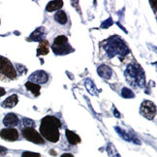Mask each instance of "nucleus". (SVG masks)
Instances as JSON below:
<instances>
[{
    "label": "nucleus",
    "instance_id": "5",
    "mask_svg": "<svg viewBox=\"0 0 157 157\" xmlns=\"http://www.w3.org/2000/svg\"><path fill=\"white\" fill-rule=\"evenodd\" d=\"M52 49L56 56H65V54L74 52V49L69 44L68 39L65 35H59L54 39Z\"/></svg>",
    "mask_w": 157,
    "mask_h": 157
},
{
    "label": "nucleus",
    "instance_id": "20",
    "mask_svg": "<svg viewBox=\"0 0 157 157\" xmlns=\"http://www.w3.org/2000/svg\"><path fill=\"white\" fill-rule=\"evenodd\" d=\"M121 95H122V97H124V98H134V96H135L132 90H130L129 88H126V87H124L122 89Z\"/></svg>",
    "mask_w": 157,
    "mask_h": 157
},
{
    "label": "nucleus",
    "instance_id": "17",
    "mask_svg": "<svg viewBox=\"0 0 157 157\" xmlns=\"http://www.w3.org/2000/svg\"><path fill=\"white\" fill-rule=\"evenodd\" d=\"M54 19L56 21L59 23V25H65V23H67V21H68V17H67V15L64 11H57V13L54 16Z\"/></svg>",
    "mask_w": 157,
    "mask_h": 157
},
{
    "label": "nucleus",
    "instance_id": "19",
    "mask_svg": "<svg viewBox=\"0 0 157 157\" xmlns=\"http://www.w3.org/2000/svg\"><path fill=\"white\" fill-rule=\"evenodd\" d=\"M107 150H108V153H109V155H110V157H120V155L117 151L116 147H114L112 144H109Z\"/></svg>",
    "mask_w": 157,
    "mask_h": 157
},
{
    "label": "nucleus",
    "instance_id": "13",
    "mask_svg": "<svg viewBox=\"0 0 157 157\" xmlns=\"http://www.w3.org/2000/svg\"><path fill=\"white\" fill-rule=\"evenodd\" d=\"M50 52V44L47 40L40 41L39 47L37 49V56H46Z\"/></svg>",
    "mask_w": 157,
    "mask_h": 157
},
{
    "label": "nucleus",
    "instance_id": "4",
    "mask_svg": "<svg viewBox=\"0 0 157 157\" xmlns=\"http://www.w3.org/2000/svg\"><path fill=\"white\" fill-rule=\"evenodd\" d=\"M17 78V71L9 59L0 56V80L5 82L14 81Z\"/></svg>",
    "mask_w": 157,
    "mask_h": 157
},
{
    "label": "nucleus",
    "instance_id": "12",
    "mask_svg": "<svg viewBox=\"0 0 157 157\" xmlns=\"http://www.w3.org/2000/svg\"><path fill=\"white\" fill-rule=\"evenodd\" d=\"M45 34H46V28L43 26L38 27L35 31L31 33L28 40L29 41H42V40H44Z\"/></svg>",
    "mask_w": 157,
    "mask_h": 157
},
{
    "label": "nucleus",
    "instance_id": "22",
    "mask_svg": "<svg viewBox=\"0 0 157 157\" xmlns=\"http://www.w3.org/2000/svg\"><path fill=\"white\" fill-rule=\"evenodd\" d=\"M21 157H41V155L39 153L36 152H30V151H25L23 152Z\"/></svg>",
    "mask_w": 157,
    "mask_h": 157
},
{
    "label": "nucleus",
    "instance_id": "8",
    "mask_svg": "<svg viewBox=\"0 0 157 157\" xmlns=\"http://www.w3.org/2000/svg\"><path fill=\"white\" fill-rule=\"evenodd\" d=\"M49 80V76L46 73L45 71H42V70H39V71H36L34 73L31 74L28 78V82H32V83H35V84H43V83H46Z\"/></svg>",
    "mask_w": 157,
    "mask_h": 157
},
{
    "label": "nucleus",
    "instance_id": "23",
    "mask_svg": "<svg viewBox=\"0 0 157 157\" xmlns=\"http://www.w3.org/2000/svg\"><path fill=\"white\" fill-rule=\"evenodd\" d=\"M17 70H19V73L21 75H22L23 73H25L26 72V68L25 67V66H22V65H20V64H17Z\"/></svg>",
    "mask_w": 157,
    "mask_h": 157
},
{
    "label": "nucleus",
    "instance_id": "10",
    "mask_svg": "<svg viewBox=\"0 0 157 157\" xmlns=\"http://www.w3.org/2000/svg\"><path fill=\"white\" fill-rule=\"evenodd\" d=\"M19 121L20 120H19V117H17V114H15L13 113H10L5 116V117L3 119V124L8 128H13L19 124Z\"/></svg>",
    "mask_w": 157,
    "mask_h": 157
},
{
    "label": "nucleus",
    "instance_id": "15",
    "mask_svg": "<svg viewBox=\"0 0 157 157\" xmlns=\"http://www.w3.org/2000/svg\"><path fill=\"white\" fill-rule=\"evenodd\" d=\"M65 134H66V138H67V140L68 142L71 144H73V146H75V144H80L81 143V138L78 137L76 133L74 132H72L70 130H66L65 131Z\"/></svg>",
    "mask_w": 157,
    "mask_h": 157
},
{
    "label": "nucleus",
    "instance_id": "14",
    "mask_svg": "<svg viewBox=\"0 0 157 157\" xmlns=\"http://www.w3.org/2000/svg\"><path fill=\"white\" fill-rule=\"evenodd\" d=\"M17 102H19V98H17V94H13L9 96L8 98H6L3 102H2V107L4 108H14Z\"/></svg>",
    "mask_w": 157,
    "mask_h": 157
},
{
    "label": "nucleus",
    "instance_id": "1",
    "mask_svg": "<svg viewBox=\"0 0 157 157\" xmlns=\"http://www.w3.org/2000/svg\"><path fill=\"white\" fill-rule=\"evenodd\" d=\"M60 127H61V122L57 117L52 116L44 117L40 125V133L42 138L44 137L46 140L52 143L58 142L60 138Z\"/></svg>",
    "mask_w": 157,
    "mask_h": 157
},
{
    "label": "nucleus",
    "instance_id": "3",
    "mask_svg": "<svg viewBox=\"0 0 157 157\" xmlns=\"http://www.w3.org/2000/svg\"><path fill=\"white\" fill-rule=\"evenodd\" d=\"M125 78L134 86L142 87L146 83V76L144 71L137 64L128 65L127 69L125 70Z\"/></svg>",
    "mask_w": 157,
    "mask_h": 157
},
{
    "label": "nucleus",
    "instance_id": "11",
    "mask_svg": "<svg viewBox=\"0 0 157 157\" xmlns=\"http://www.w3.org/2000/svg\"><path fill=\"white\" fill-rule=\"evenodd\" d=\"M97 72L98 74L101 78H103L104 80H109V78H111L112 75H113V70L111 67H109L108 65H105V64H102L100 65L98 69H97Z\"/></svg>",
    "mask_w": 157,
    "mask_h": 157
},
{
    "label": "nucleus",
    "instance_id": "21",
    "mask_svg": "<svg viewBox=\"0 0 157 157\" xmlns=\"http://www.w3.org/2000/svg\"><path fill=\"white\" fill-rule=\"evenodd\" d=\"M22 123L25 125V128H33L34 127V121L29 118H22Z\"/></svg>",
    "mask_w": 157,
    "mask_h": 157
},
{
    "label": "nucleus",
    "instance_id": "9",
    "mask_svg": "<svg viewBox=\"0 0 157 157\" xmlns=\"http://www.w3.org/2000/svg\"><path fill=\"white\" fill-rule=\"evenodd\" d=\"M0 137L1 139L8 142H15L19 140V132L15 128H4L0 131Z\"/></svg>",
    "mask_w": 157,
    "mask_h": 157
},
{
    "label": "nucleus",
    "instance_id": "6",
    "mask_svg": "<svg viewBox=\"0 0 157 157\" xmlns=\"http://www.w3.org/2000/svg\"><path fill=\"white\" fill-rule=\"evenodd\" d=\"M140 113L144 117H146L147 119L149 120H152L156 114V106L151 101L146 100L141 105Z\"/></svg>",
    "mask_w": 157,
    "mask_h": 157
},
{
    "label": "nucleus",
    "instance_id": "18",
    "mask_svg": "<svg viewBox=\"0 0 157 157\" xmlns=\"http://www.w3.org/2000/svg\"><path fill=\"white\" fill-rule=\"evenodd\" d=\"M25 87L29 90L30 92H32L35 96H39L40 95V90H41V86H38V84H35L32 82H27L25 83Z\"/></svg>",
    "mask_w": 157,
    "mask_h": 157
},
{
    "label": "nucleus",
    "instance_id": "25",
    "mask_svg": "<svg viewBox=\"0 0 157 157\" xmlns=\"http://www.w3.org/2000/svg\"><path fill=\"white\" fill-rule=\"evenodd\" d=\"M5 93H6L5 89H4V88H2V87H0V97H1V96H3Z\"/></svg>",
    "mask_w": 157,
    "mask_h": 157
},
{
    "label": "nucleus",
    "instance_id": "7",
    "mask_svg": "<svg viewBox=\"0 0 157 157\" xmlns=\"http://www.w3.org/2000/svg\"><path fill=\"white\" fill-rule=\"evenodd\" d=\"M21 134L27 141L32 142L34 144H43L45 143L44 139L42 138V136L34 128H23L21 131Z\"/></svg>",
    "mask_w": 157,
    "mask_h": 157
},
{
    "label": "nucleus",
    "instance_id": "2",
    "mask_svg": "<svg viewBox=\"0 0 157 157\" xmlns=\"http://www.w3.org/2000/svg\"><path fill=\"white\" fill-rule=\"evenodd\" d=\"M104 48L108 56L111 58L117 56H118L120 58H123L129 52L127 46L117 36H113V37H111L109 40H107Z\"/></svg>",
    "mask_w": 157,
    "mask_h": 157
},
{
    "label": "nucleus",
    "instance_id": "16",
    "mask_svg": "<svg viewBox=\"0 0 157 157\" xmlns=\"http://www.w3.org/2000/svg\"><path fill=\"white\" fill-rule=\"evenodd\" d=\"M63 6V1L61 0H56V1H51L47 5L46 10L48 12H53V11H59Z\"/></svg>",
    "mask_w": 157,
    "mask_h": 157
},
{
    "label": "nucleus",
    "instance_id": "24",
    "mask_svg": "<svg viewBox=\"0 0 157 157\" xmlns=\"http://www.w3.org/2000/svg\"><path fill=\"white\" fill-rule=\"evenodd\" d=\"M7 148H5L4 147H1L0 146V156H4L6 153H7Z\"/></svg>",
    "mask_w": 157,
    "mask_h": 157
},
{
    "label": "nucleus",
    "instance_id": "26",
    "mask_svg": "<svg viewBox=\"0 0 157 157\" xmlns=\"http://www.w3.org/2000/svg\"><path fill=\"white\" fill-rule=\"evenodd\" d=\"M61 157H74L72 154H70V153H64Z\"/></svg>",
    "mask_w": 157,
    "mask_h": 157
}]
</instances>
